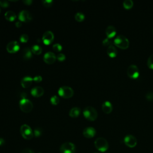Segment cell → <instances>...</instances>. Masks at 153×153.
Listing matches in <instances>:
<instances>
[{
    "label": "cell",
    "instance_id": "cell-1",
    "mask_svg": "<svg viewBox=\"0 0 153 153\" xmlns=\"http://www.w3.org/2000/svg\"><path fill=\"white\" fill-rule=\"evenodd\" d=\"M114 44L118 48L121 49H126L129 46V39L124 35H120L117 36L114 41Z\"/></svg>",
    "mask_w": 153,
    "mask_h": 153
},
{
    "label": "cell",
    "instance_id": "cell-2",
    "mask_svg": "<svg viewBox=\"0 0 153 153\" xmlns=\"http://www.w3.org/2000/svg\"><path fill=\"white\" fill-rule=\"evenodd\" d=\"M85 117L90 121H94L98 118V112L92 106H87L83 111Z\"/></svg>",
    "mask_w": 153,
    "mask_h": 153
},
{
    "label": "cell",
    "instance_id": "cell-3",
    "mask_svg": "<svg viewBox=\"0 0 153 153\" xmlns=\"http://www.w3.org/2000/svg\"><path fill=\"white\" fill-rule=\"evenodd\" d=\"M94 146L96 148L101 152H105L109 148V144L106 140L104 137L97 138L94 141Z\"/></svg>",
    "mask_w": 153,
    "mask_h": 153
},
{
    "label": "cell",
    "instance_id": "cell-4",
    "mask_svg": "<svg viewBox=\"0 0 153 153\" xmlns=\"http://www.w3.org/2000/svg\"><path fill=\"white\" fill-rule=\"evenodd\" d=\"M20 133L22 136L27 140H30L34 137V132L27 124H23L20 127Z\"/></svg>",
    "mask_w": 153,
    "mask_h": 153
},
{
    "label": "cell",
    "instance_id": "cell-5",
    "mask_svg": "<svg viewBox=\"0 0 153 153\" xmlns=\"http://www.w3.org/2000/svg\"><path fill=\"white\" fill-rule=\"evenodd\" d=\"M19 106L23 112L28 113H30L33 109V104L27 98L22 99L19 102Z\"/></svg>",
    "mask_w": 153,
    "mask_h": 153
},
{
    "label": "cell",
    "instance_id": "cell-6",
    "mask_svg": "<svg viewBox=\"0 0 153 153\" xmlns=\"http://www.w3.org/2000/svg\"><path fill=\"white\" fill-rule=\"evenodd\" d=\"M59 95L65 99L71 98L74 95V90L68 86H62L58 90Z\"/></svg>",
    "mask_w": 153,
    "mask_h": 153
},
{
    "label": "cell",
    "instance_id": "cell-7",
    "mask_svg": "<svg viewBox=\"0 0 153 153\" xmlns=\"http://www.w3.org/2000/svg\"><path fill=\"white\" fill-rule=\"evenodd\" d=\"M75 151V147L72 142H67L63 144L60 148L61 153H74Z\"/></svg>",
    "mask_w": 153,
    "mask_h": 153
},
{
    "label": "cell",
    "instance_id": "cell-8",
    "mask_svg": "<svg viewBox=\"0 0 153 153\" xmlns=\"http://www.w3.org/2000/svg\"><path fill=\"white\" fill-rule=\"evenodd\" d=\"M124 143L129 148H134L137 145V140L134 136L128 135L124 138Z\"/></svg>",
    "mask_w": 153,
    "mask_h": 153
},
{
    "label": "cell",
    "instance_id": "cell-9",
    "mask_svg": "<svg viewBox=\"0 0 153 153\" xmlns=\"http://www.w3.org/2000/svg\"><path fill=\"white\" fill-rule=\"evenodd\" d=\"M127 73L128 76L133 79L137 78L140 75L139 69L135 65H131L128 67Z\"/></svg>",
    "mask_w": 153,
    "mask_h": 153
},
{
    "label": "cell",
    "instance_id": "cell-10",
    "mask_svg": "<svg viewBox=\"0 0 153 153\" xmlns=\"http://www.w3.org/2000/svg\"><path fill=\"white\" fill-rule=\"evenodd\" d=\"M7 50L10 53H15L19 51L20 46L18 41H12L7 45Z\"/></svg>",
    "mask_w": 153,
    "mask_h": 153
},
{
    "label": "cell",
    "instance_id": "cell-11",
    "mask_svg": "<svg viewBox=\"0 0 153 153\" xmlns=\"http://www.w3.org/2000/svg\"><path fill=\"white\" fill-rule=\"evenodd\" d=\"M19 19L24 22H30L32 18L30 13L27 10H22L19 14Z\"/></svg>",
    "mask_w": 153,
    "mask_h": 153
},
{
    "label": "cell",
    "instance_id": "cell-12",
    "mask_svg": "<svg viewBox=\"0 0 153 153\" xmlns=\"http://www.w3.org/2000/svg\"><path fill=\"white\" fill-rule=\"evenodd\" d=\"M43 42L46 45H50L54 40V34L51 31H46L42 37Z\"/></svg>",
    "mask_w": 153,
    "mask_h": 153
},
{
    "label": "cell",
    "instance_id": "cell-13",
    "mask_svg": "<svg viewBox=\"0 0 153 153\" xmlns=\"http://www.w3.org/2000/svg\"><path fill=\"white\" fill-rule=\"evenodd\" d=\"M56 59V56L53 52H47L44 55V61L47 64H53Z\"/></svg>",
    "mask_w": 153,
    "mask_h": 153
},
{
    "label": "cell",
    "instance_id": "cell-14",
    "mask_svg": "<svg viewBox=\"0 0 153 153\" xmlns=\"http://www.w3.org/2000/svg\"><path fill=\"white\" fill-rule=\"evenodd\" d=\"M96 133V132L94 128L92 127H88L84 129L82 134L86 138H92L95 136Z\"/></svg>",
    "mask_w": 153,
    "mask_h": 153
},
{
    "label": "cell",
    "instance_id": "cell-15",
    "mask_svg": "<svg viewBox=\"0 0 153 153\" xmlns=\"http://www.w3.org/2000/svg\"><path fill=\"white\" fill-rule=\"evenodd\" d=\"M44 90L43 88L39 86L35 87L31 90V94L34 97H36V98H39V97L42 96L44 94Z\"/></svg>",
    "mask_w": 153,
    "mask_h": 153
},
{
    "label": "cell",
    "instance_id": "cell-16",
    "mask_svg": "<svg viewBox=\"0 0 153 153\" xmlns=\"http://www.w3.org/2000/svg\"><path fill=\"white\" fill-rule=\"evenodd\" d=\"M33 78L30 76H26L21 80V86L23 88H28L32 85Z\"/></svg>",
    "mask_w": 153,
    "mask_h": 153
},
{
    "label": "cell",
    "instance_id": "cell-17",
    "mask_svg": "<svg viewBox=\"0 0 153 153\" xmlns=\"http://www.w3.org/2000/svg\"><path fill=\"white\" fill-rule=\"evenodd\" d=\"M105 34L108 38H112L116 34V29L113 26H108L105 30Z\"/></svg>",
    "mask_w": 153,
    "mask_h": 153
},
{
    "label": "cell",
    "instance_id": "cell-18",
    "mask_svg": "<svg viewBox=\"0 0 153 153\" xmlns=\"http://www.w3.org/2000/svg\"><path fill=\"white\" fill-rule=\"evenodd\" d=\"M22 56L23 59L28 60L32 57V52L29 47H26L22 51Z\"/></svg>",
    "mask_w": 153,
    "mask_h": 153
},
{
    "label": "cell",
    "instance_id": "cell-19",
    "mask_svg": "<svg viewBox=\"0 0 153 153\" xmlns=\"http://www.w3.org/2000/svg\"><path fill=\"white\" fill-rule=\"evenodd\" d=\"M102 109L105 114H108L112 112L113 111L112 104L109 101H105L103 103L102 105Z\"/></svg>",
    "mask_w": 153,
    "mask_h": 153
},
{
    "label": "cell",
    "instance_id": "cell-20",
    "mask_svg": "<svg viewBox=\"0 0 153 153\" xmlns=\"http://www.w3.org/2000/svg\"><path fill=\"white\" fill-rule=\"evenodd\" d=\"M106 52L109 56L112 58H115L117 54V50L116 48L112 44L108 46Z\"/></svg>",
    "mask_w": 153,
    "mask_h": 153
},
{
    "label": "cell",
    "instance_id": "cell-21",
    "mask_svg": "<svg viewBox=\"0 0 153 153\" xmlns=\"http://www.w3.org/2000/svg\"><path fill=\"white\" fill-rule=\"evenodd\" d=\"M6 19H7L8 21H14L16 18V15L15 12H13V11H7L6 12L4 15Z\"/></svg>",
    "mask_w": 153,
    "mask_h": 153
},
{
    "label": "cell",
    "instance_id": "cell-22",
    "mask_svg": "<svg viewBox=\"0 0 153 153\" xmlns=\"http://www.w3.org/2000/svg\"><path fill=\"white\" fill-rule=\"evenodd\" d=\"M80 112H81V110L79 108L74 107V108H73L70 110V111H69V116L73 118H76L80 116Z\"/></svg>",
    "mask_w": 153,
    "mask_h": 153
},
{
    "label": "cell",
    "instance_id": "cell-23",
    "mask_svg": "<svg viewBox=\"0 0 153 153\" xmlns=\"http://www.w3.org/2000/svg\"><path fill=\"white\" fill-rule=\"evenodd\" d=\"M31 51L32 53L36 55H39L42 53V48L38 45H34L31 48Z\"/></svg>",
    "mask_w": 153,
    "mask_h": 153
},
{
    "label": "cell",
    "instance_id": "cell-24",
    "mask_svg": "<svg viewBox=\"0 0 153 153\" xmlns=\"http://www.w3.org/2000/svg\"><path fill=\"white\" fill-rule=\"evenodd\" d=\"M85 16L84 14L82 13L81 12H78L75 15V19L77 21V22H82L85 20Z\"/></svg>",
    "mask_w": 153,
    "mask_h": 153
},
{
    "label": "cell",
    "instance_id": "cell-25",
    "mask_svg": "<svg viewBox=\"0 0 153 153\" xmlns=\"http://www.w3.org/2000/svg\"><path fill=\"white\" fill-rule=\"evenodd\" d=\"M123 4L125 8L130 9L133 6V2L132 0H125Z\"/></svg>",
    "mask_w": 153,
    "mask_h": 153
},
{
    "label": "cell",
    "instance_id": "cell-26",
    "mask_svg": "<svg viewBox=\"0 0 153 153\" xmlns=\"http://www.w3.org/2000/svg\"><path fill=\"white\" fill-rule=\"evenodd\" d=\"M50 102L52 105H57L59 103V99L57 96H53L50 98Z\"/></svg>",
    "mask_w": 153,
    "mask_h": 153
},
{
    "label": "cell",
    "instance_id": "cell-27",
    "mask_svg": "<svg viewBox=\"0 0 153 153\" xmlns=\"http://www.w3.org/2000/svg\"><path fill=\"white\" fill-rule=\"evenodd\" d=\"M42 133H43V130L39 128H35L34 131V136L37 137H38L40 136H41Z\"/></svg>",
    "mask_w": 153,
    "mask_h": 153
},
{
    "label": "cell",
    "instance_id": "cell-28",
    "mask_svg": "<svg viewBox=\"0 0 153 153\" xmlns=\"http://www.w3.org/2000/svg\"><path fill=\"white\" fill-rule=\"evenodd\" d=\"M147 65L150 69H153V54H152L148 58L147 61Z\"/></svg>",
    "mask_w": 153,
    "mask_h": 153
},
{
    "label": "cell",
    "instance_id": "cell-29",
    "mask_svg": "<svg viewBox=\"0 0 153 153\" xmlns=\"http://www.w3.org/2000/svg\"><path fill=\"white\" fill-rule=\"evenodd\" d=\"M42 3L44 7L49 8V7H51V6L53 5V1H52V0H43Z\"/></svg>",
    "mask_w": 153,
    "mask_h": 153
},
{
    "label": "cell",
    "instance_id": "cell-30",
    "mask_svg": "<svg viewBox=\"0 0 153 153\" xmlns=\"http://www.w3.org/2000/svg\"><path fill=\"white\" fill-rule=\"evenodd\" d=\"M29 39V37L27 34H23L20 37V41L22 43H26L27 41Z\"/></svg>",
    "mask_w": 153,
    "mask_h": 153
},
{
    "label": "cell",
    "instance_id": "cell-31",
    "mask_svg": "<svg viewBox=\"0 0 153 153\" xmlns=\"http://www.w3.org/2000/svg\"><path fill=\"white\" fill-rule=\"evenodd\" d=\"M53 49L56 52H60L62 50V47L60 44H58V43L54 44L53 46Z\"/></svg>",
    "mask_w": 153,
    "mask_h": 153
},
{
    "label": "cell",
    "instance_id": "cell-32",
    "mask_svg": "<svg viewBox=\"0 0 153 153\" xmlns=\"http://www.w3.org/2000/svg\"><path fill=\"white\" fill-rule=\"evenodd\" d=\"M65 58H66L65 55L63 53H59L56 56V59H58V60L61 62H62L64 60H65Z\"/></svg>",
    "mask_w": 153,
    "mask_h": 153
},
{
    "label": "cell",
    "instance_id": "cell-33",
    "mask_svg": "<svg viewBox=\"0 0 153 153\" xmlns=\"http://www.w3.org/2000/svg\"><path fill=\"white\" fill-rule=\"evenodd\" d=\"M0 6L4 8L8 7L9 6V2L7 1H4V0L0 1Z\"/></svg>",
    "mask_w": 153,
    "mask_h": 153
},
{
    "label": "cell",
    "instance_id": "cell-34",
    "mask_svg": "<svg viewBox=\"0 0 153 153\" xmlns=\"http://www.w3.org/2000/svg\"><path fill=\"white\" fill-rule=\"evenodd\" d=\"M111 43V41L110 40L109 38H105L103 41H102V44L104 46H109Z\"/></svg>",
    "mask_w": 153,
    "mask_h": 153
},
{
    "label": "cell",
    "instance_id": "cell-35",
    "mask_svg": "<svg viewBox=\"0 0 153 153\" xmlns=\"http://www.w3.org/2000/svg\"><path fill=\"white\" fill-rule=\"evenodd\" d=\"M146 99L148 100V101H153V92H148L147 93L146 96Z\"/></svg>",
    "mask_w": 153,
    "mask_h": 153
},
{
    "label": "cell",
    "instance_id": "cell-36",
    "mask_svg": "<svg viewBox=\"0 0 153 153\" xmlns=\"http://www.w3.org/2000/svg\"><path fill=\"white\" fill-rule=\"evenodd\" d=\"M43 78L40 75H37L33 78V81H34L35 82H40L41 81H42Z\"/></svg>",
    "mask_w": 153,
    "mask_h": 153
},
{
    "label": "cell",
    "instance_id": "cell-37",
    "mask_svg": "<svg viewBox=\"0 0 153 153\" xmlns=\"http://www.w3.org/2000/svg\"><path fill=\"white\" fill-rule=\"evenodd\" d=\"M23 3L26 5L30 6L32 3V0H23Z\"/></svg>",
    "mask_w": 153,
    "mask_h": 153
},
{
    "label": "cell",
    "instance_id": "cell-38",
    "mask_svg": "<svg viewBox=\"0 0 153 153\" xmlns=\"http://www.w3.org/2000/svg\"><path fill=\"white\" fill-rule=\"evenodd\" d=\"M22 153H34V152L31 149H30L29 148H26L22 151Z\"/></svg>",
    "mask_w": 153,
    "mask_h": 153
},
{
    "label": "cell",
    "instance_id": "cell-39",
    "mask_svg": "<svg viewBox=\"0 0 153 153\" xmlns=\"http://www.w3.org/2000/svg\"><path fill=\"white\" fill-rule=\"evenodd\" d=\"M4 144H5V141L4 139L0 137V147L3 146L4 145Z\"/></svg>",
    "mask_w": 153,
    "mask_h": 153
},
{
    "label": "cell",
    "instance_id": "cell-40",
    "mask_svg": "<svg viewBox=\"0 0 153 153\" xmlns=\"http://www.w3.org/2000/svg\"><path fill=\"white\" fill-rule=\"evenodd\" d=\"M15 26L17 27H20L22 26V23L21 22L19 21V22H17L16 23H15Z\"/></svg>",
    "mask_w": 153,
    "mask_h": 153
},
{
    "label": "cell",
    "instance_id": "cell-41",
    "mask_svg": "<svg viewBox=\"0 0 153 153\" xmlns=\"http://www.w3.org/2000/svg\"><path fill=\"white\" fill-rule=\"evenodd\" d=\"M1 6H0V13H1Z\"/></svg>",
    "mask_w": 153,
    "mask_h": 153
},
{
    "label": "cell",
    "instance_id": "cell-42",
    "mask_svg": "<svg viewBox=\"0 0 153 153\" xmlns=\"http://www.w3.org/2000/svg\"><path fill=\"white\" fill-rule=\"evenodd\" d=\"M94 153H99V152H94Z\"/></svg>",
    "mask_w": 153,
    "mask_h": 153
},
{
    "label": "cell",
    "instance_id": "cell-43",
    "mask_svg": "<svg viewBox=\"0 0 153 153\" xmlns=\"http://www.w3.org/2000/svg\"><path fill=\"white\" fill-rule=\"evenodd\" d=\"M152 34H153V28H152Z\"/></svg>",
    "mask_w": 153,
    "mask_h": 153
},
{
    "label": "cell",
    "instance_id": "cell-44",
    "mask_svg": "<svg viewBox=\"0 0 153 153\" xmlns=\"http://www.w3.org/2000/svg\"><path fill=\"white\" fill-rule=\"evenodd\" d=\"M38 153H41V152H38Z\"/></svg>",
    "mask_w": 153,
    "mask_h": 153
}]
</instances>
